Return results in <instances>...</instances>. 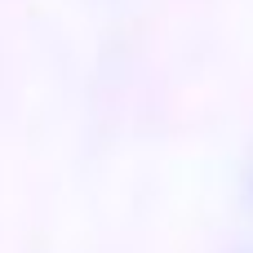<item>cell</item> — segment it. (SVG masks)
Listing matches in <instances>:
<instances>
[{"instance_id":"obj_1","label":"cell","mask_w":253,"mask_h":253,"mask_svg":"<svg viewBox=\"0 0 253 253\" xmlns=\"http://www.w3.org/2000/svg\"><path fill=\"white\" fill-rule=\"evenodd\" d=\"M249 200H253V173H249Z\"/></svg>"}]
</instances>
